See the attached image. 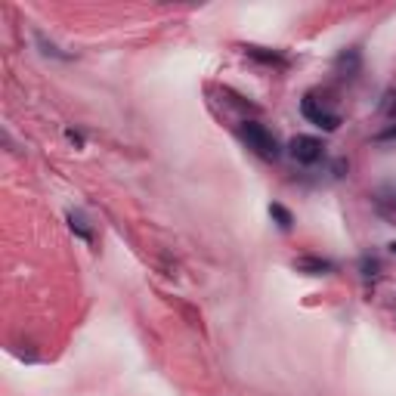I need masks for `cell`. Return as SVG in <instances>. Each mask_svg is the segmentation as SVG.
I'll list each match as a JSON object with an SVG mask.
<instances>
[{"mask_svg":"<svg viewBox=\"0 0 396 396\" xmlns=\"http://www.w3.org/2000/svg\"><path fill=\"white\" fill-rule=\"evenodd\" d=\"M239 136L254 155H260V158H266V161H276L278 155H282L278 140L272 136V130H266L263 124H257V121H241Z\"/></svg>","mask_w":396,"mask_h":396,"instance_id":"obj_1","label":"cell"},{"mask_svg":"<svg viewBox=\"0 0 396 396\" xmlns=\"http://www.w3.org/2000/svg\"><path fill=\"white\" fill-rule=\"evenodd\" d=\"M300 111H303V118H307L309 124H316V127H322V130H338L340 127V115L331 111V109H325L316 93H307V96L300 99Z\"/></svg>","mask_w":396,"mask_h":396,"instance_id":"obj_2","label":"cell"},{"mask_svg":"<svg viewBox=\"0 0 396 396\" xmlns=\"http://www.w3.org/2000/svg\"><path fill=\"white\" fill-rule=\"evenodd\" d=\"M288 155L297 161V164L313 167V164H319V161H322V155H325V146H322L319 136L300 133V136H294V140L288 142Z\"/></svg>","mask_w":396,"mask_h":396,"instance_id":"obj_3","label":"cell"},{"mask_svg":"<svg viewBox=\"0 0 396 396\" xmlns=\"http://www.w3.org/2000/svg\"><path fill=\"white\" fill-rule=\"evenodd\" d=\"M294 270L303 272V276H328V272H334V263L325 257H297Z\"/></svg>","mask_w":396,"mask_h":396,"instance_id":"obj_4","label":"cell"},{"mask_svg":"<svg viewBox=\"0 0 396 396\" xmlns=\"http://www.w3.org/2000/svg\"><path fill=\"white\" fill-rule=\"evenodd\" d=\"M68 226H72V232L78 235V239L93 241V229H90V223H87V217L80 214V210H68Z\"/></svg>","mask_w":396,"mask_h":396,"instance_id":"obj_5","label":"cell"},{"mask_svg":"<svg viewBox=\"0 0 396 396\" xmlns=\"http://www.w3.org/2000/svg\"><path fill=\"white\" fill-rule=\"evenodd\" d=\"M359 72V53L356 50H346V53L338 56V74L340 78H353Z\"/></svg>","mask_w":396,"mask_h":396,"instance_id":"obj_6","label":"cell"},{"mask_svg":"<svg viewBox=\"0 0 396 396\" xmlns=\"http://www.w3.org/2000/svg\"><path fill=\"white\" fill-rule=\"evenodd\" d=\"M270 217L278 223V229H285V232H288V229H291V223H294V217H291V210L285 208V204H278V201H276V204H270Z\"/></svg>","mask_w":396,"mask_h":396,"instance_id":"obj_7","label":"cell"},{"mask_svg":"<svg viewBox=\"0 0 396 396\" xmlns=\"http://www.w3.org/2000/svg\"><path fill=\"white\" fill-rule=\"evenodd\" d=\"M248 56H254V59L266 62V65L285 68V56H278V53H263V50H260V47H248Z\"/></svg>","mask_w":396,"mask_h":396,"instance_id":"obj_8","label":"cell"},{"mask_svg":"<svg viewBox=\"0 0 396 396\" xmlns=\"http://www.w3.org/2000/svg\"><path fill=\"white\" fill-rule=\"evenodd\" d=\"M359 270H362L365 278H375L377 270H381V263H377V257H368V254H365V257L359 260Z\"/></svg>","mask_w":396,"mask_h":396,"instance_id":"obj_9","label":"cell"},{"mask_svg":"<svg viewBox=\"0 0 396 396\" xmlns=\"http://www.w3.org/2000/svg\"><path fill=\"white\" fill-rule=\"evenodd\" d=\"M381 111H384V115H390V118L396 115V90H390L387 96H384V102H381Z\"/></svg>","mask_w":396,"mask_h":396,"instance_id":"obj_10","label":"cell"},{"mask_svg":"<svg viewBox=\"0 0 396 396\" xmlns=\"http://www.w3.org/2000/svg\"><path fill=\"white\" fill-rule=\"evenodd\" d=\"M65 136H68V142H74V146H84V136H80L78 130H65Z\"/></svg>","mask_w":396,"mask_h":396,"instance_id":"obj_11","label":"cell"},{"mask_svg":"<svg viewBox=\"0 0 396 396\" xmlns=\"http://www.w3.org/2000/svg\"><path fill=\"white\" fill-rule=\"evenodd\" d=\"M381 140H396V127H390V130H384V133H381Z\"/></svg>","mask_w":396,"mask_h":396,"instance_id":"obj_12","label":"cell"},{"mask_svg":"<svg viewBox=\"0 0 396 396\" xmlns=\"http://www.w3.org/2000/svg\"><path fill=\"white\" fill-rule=\"evenodd\" d=\"M390 251H393V254H396V241H393V245H390Z\"/></svg>","mask_w":396,"mask_h":396,"instance_id":"obj_13","label":"cell"}]
</instances>
